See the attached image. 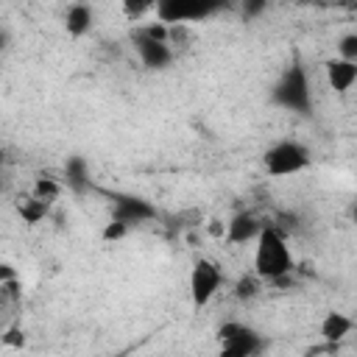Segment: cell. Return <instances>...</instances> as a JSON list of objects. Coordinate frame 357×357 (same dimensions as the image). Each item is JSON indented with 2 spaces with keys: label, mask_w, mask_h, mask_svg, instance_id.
<instances>
[{
  "label": "cell",
  "mask_w": 357,
  "mask_h": 357,
  "mask_svg": "<svg viewBox=\"0 0 357 357\" xmlns=\"http://www.w3.org/2000/svg\"><path fill=\"white\" fill-rule=\"evenodd\" d=\"M8 279H20V276H17V271H14V265H8V262H3V265H0V282H8Z\"/></svg>",
  "instance_id": "23"
},
{
  "label": "cell",
  "mask_w": 357,
  "mask_h": 357,
  "mask_svg": "<svg viewBox=\"0 0 357 357\" xmlns=\"http://www.w3.org/2000/svg\"><path fill=\"white\" fill-rule=\"evenodd\" d=\"M64 176H67V187L73 192H86L89 190V167L81 156H70L67 165H64Z\"/></svg>",
  "instance_id": "13"
},
{
  "label": "cell",
  "mask_w": 357,
  "mask_h": 357,
  "mask_svg": "<svg viewBox=\"0 0 357 357\" xmlns=\"http://www.w3.org/2000/svg\"><path fill=\"white\" fill-rule=\"evenodd\" d=\"M273 103H279L282 109L307 114L310 112V84H307V73L301 64H290V70H284V75L279 78V84L273 86Z\"/></svg>",
  "instance_id": "3"
},
{
  "label": "cell",
  "mask_w": 357,
  "mask_h": 357,
  "mask_svg": "<svg viewBox=\"0 0 357 357\" xmlns=\"http://www.w3.org/2000/svg\"><path fill=\"white\" fill-rule=\"evenodd\" d=\"M112 218L114 220H123L126 226H131V223H142V220L156 218V209L148 201H142V198H117Z\"/></svg>",
  "instance_id": "9"
},
{
  "label": "cell",
  "mask_w": 357,
  "mask_h": 357,
  "mask_svg": "<svg viewBox=\"0 0 357 357\" xmlns=\"http://www.w3.org/2000/svg\"><path fill=\"white\" fill-rule=\"evenodd\" d=\"M3 346H14V349H22L25 346V332L20 326H8L6 335H3Z\"/></svg>",
  "instance_id": "21"
},
{
  "label": "cell",
  "mask_w": 357,
  "mask_h": 357,
  "mask_svg": "<svg viewBox=\"0 0 357 357\" xmlns=\"http://www.w3.org/2000/svg\"><path fill=\"white\" fill-rule=\"evenodd\" d=\"M218 357H248L245 351H240L237 346H220V354Z\"/></svg>",
  "instance_id": "24"
},
{
  "label": "cell",
  "mask_w": 357,
  "mask_h": 357,
  "mask_svg": "<svg viewBox=\"0 0 357 357\" xmlns=\"http://www.w3.org/2000/svg\"><path fill=\"white\" fill-rule=\"evenodd\" d=\"M312 156L307 151V145L296 142V139H282L276 145H271L262 156V165L271 176H293L301 173L304 167H310Z\"/></svg>",
  "instance_id": "2"
},
{
  "label": "cell",
  "mask_w": 357,
  "mask_h": 357,
  "mask_svg": "<svg viewBox=\"0 0 357 357\" xmlns=\"http://www.w3.org/2000/svg\"><path fill=\"white\" fill-rule=\"evenodd\" d=\"M351 318L349 315H343V312H326L324 315V321H321V337L329 343V346H335V343H340L349 332H351Z\"/></svg>",
  "instance_id": "12"
},
{
  "label": "cell",
  "mask_w": 357,
  "mask_h": 357,
  "mask_svg": "<svg viewBox=\"0 0 357 357\" xmlns=\"http://www.w3.org/2000/svg\"><path fill=\"white\" fill-rule=\"evenodd\" d=\"M153 8H156V20L165 25H187L215 11V6H206V3H178V0H162Z\"/></svg>",
  "instance_id": "5"
},
{
  "label": "cell",
  "mask_w": 357,
  "mask_h": 357,
  "mask_svg": "<svg viewBox=\"0 0 357 357\" xmlns=\"http://www.w3.org/2000/svg\"><path fill=\"white\" fill-rule=\"evenodd\" d=\"M218 343L220 346H237L240 351H245L248 357H254L259 349H262V337L251 329V326H243L237 321H226L220 329H218Z\"/></svg>",
  "instance_id": "6"
},
{
  "label": "cell",
  "mask_w": 357,
  "mask_h": 357,
  "mask_svg": "<svg viewBox=\"0 0 357 357\" xmlns=\"http://www.w3.org/2000/svg\"><path fill=\"white\" fill-rule=\"evenodd\" d=\"M326 81L335 92H349L351 84L357 81V61H346V59H329L326 61Z\"/></svg>",
  "instance_id": "10"
},
{
  "label": "cell",
  "mask_w": 357,
  "mask_h": 357,
  "mask_svg": "<svg viewBox=\"0 0 357 357\" xmlns=\"http://www.w3.org/2000/svg\"><path fill=\"white\" fill-rule=\"evenodd\" d=\"M109 357H126V354H123V351H120V354H109Z\"/></svg>",
  "instance_id": "28"
},
{
  "label": "cell",
  "mask_w": 357,
  "mask_h": 357,
  "mask_svg": "<svg viewBox=\"0 0 357 357\" xmlns=\"http://www.w3.org/2000/svg\"><path fill=\"white\" fill-rule=\"evenodd\" d=\"M145 8H151V6H148V3H139V6H134V3H126V14H128V17H139Z\"/></svg>",
  "instance_id": "25"
},
{
  "label": "cell",
  "mask_w": 357,
  "mask_h": 357,
  "mask_svg": "<svg viewBox=\"0 0 357 357\" xmlns=\"http://www.w3.org/2000/svg\"><path fill=\"white\" fill-rule=\"evenodd\" d=\"M33 195L50 204V201H56V198L61 195V184H59L56 178H36V184H33Z\"/></svg>",
  "instance_id": "16"
},
{
  "label": "cell",
  "mask_w": 357,
  "mask_h": 357,
  "mask_svg": "<svg viewBox=\"0 0 357 357\" xmlns=\"http://www.w3.org/2000/svg\"><path fill=\"white\" fill-rule=\"evenodd\" d=\"M337 53H340V59H346V61H357V33H346V36L337 42Z\"/></svg>",
  "instance_id": "19"
},
{
  "label": "cell",
  "mask_w": 357,
  "mask_h": 357,
  "mask_svg": "<svg viewBox=\"0 0 357 357\" xmlns=\"http://www.w3.org/2000/svg\"><path fill=\"white\" fill-rule=\"evenodd\" d=\"M47 201H42V198H36V195H31V198H20V204H17V212L22 215V220L25 223H39L45 215H47Z\"/></svg>",
  "instance_id": "14"
},
{
  "label": "cell",
  "mask_w": 357,
  "mask_h": 357,
  "mask_svg": "<svg viewBox=\"0 0 357 357\" xmlns=\"http://www.w3.org/2000/svg\"><path fill=\"white\" fill-rule=\"evenodd\" d=\"M92 20H95V14H92V8H89L86 3H73V6L67 8V14H64V28H67L70 36L78 39V36L89 33Z\"/></svg>",
  "instance_id": "11"
},
{
  "label": "cell",
  "mask_w": 357,
  "mask_h": 357,
  "mask_svg": "<svg viewBox=\"0 0 357 357\" xmlns=\"http://www.w3.org/2000/svg\"><path fill=\"white\" fill-rule=\"evenodd\" d=\"M262 223L251 215V212H240V215H234L229 223H226V240L231 243V245H243V243H248V240H257L259 234H262Z\"/></svg>",
  "instance_id": "8"
},
{
  "label": "cell",
  "mask_w": 357,
  "mask_h": 357,
  "mask_svg": "<svg viewBox=\"0 0 357 357\" xmlns=\"http://www.w3.org/2000/svg\"><path fill=\"white\" fill-rule=\"evenodd\" d=\"M190 39V31H187V25H170V42H176V45H184Z\"/></svg>",
  "instance_id": "22"
},
{
  "label": "cell",
  "mask_w": 357,
  "mask_h": 357,
  "mask_svg": "<svg viewBox=\"0 0 357 357\" xmlns=\"http://www.w3.org/2000/svg\"><path fill=\"white\" fill-rule=\"evenodd\" d=\"M223 276H220V268L212 262V259H198L190 271V298H192V307H206L212 301V296L218 293Z\"/></svg>",
  "instance_id": "4"
},
{
  "label": "cell",
  "mask_w": 357,
  "mask_h": 357,
  "mask_svg": "<svg viewBox=\"0 0 357 357\" xmlns=\"http://www.w3.org/2000/svg\"><path fill=\"white\" fill-rule=\"evenodd\" d=\"M0 296H3V301H17V298H22V282H20V279L0 282Z\"/></svg>",
  "instance_id": "20"
},
{
  "label": "cell",
  "mask_w": 357,
  "mask_h": 357,
  "mask_svg": "<svg viewBox=\"0 0 357 357\" xmlns=\"http://www.w3.org/2000/svg\"><path fill=\"white\" fill-rule=\"evenodd\" d=\"M139 33L142 36H148V39H153V42H170V25H165V22H148L145 28H139Z\"/></svg>",
  "instance_id": "17"
},
{
  "label": "cell",
  "mask_w": 357,
  "mask_h": 357,
  "mask_svg": "<svg viewBox=\"0 0 357 357\" xmlns=\"http://www.w3.org/2000/svg\"><path fill=\"white\" fill-rule=\"evenodd\" d=\"M134 47H137L142 64L151 67V70H165V67L173 61V50H170V45H165V42H153V39L142 36L139 31H137V36H134Z\"/></svg>",
  "instance_id": "7"
},
{
  "label": "cell",
  "mask_w": 357,
  "mask_h": 357,
  "mask_svg": "<svg viewBox=\"0 0 357 357\" xmlns=\"http://www.w3.org/2000/svg\"><path fill=\"white\" fill-rule=\"evenodd\" d=\"M259 290H262V279H259L257 273H245V276H240L237 284H234V298H237V301H248V298L259 296Z\"/></svg>",
  "instance_id": "15"
},
{
  "label": "cell",
  "mask_w": 357,
  "mask_h": 357,
  "mask_svg": "<svg viewBox=\"0 0 357 357\" xmlns=\"http://www.w3.org/2000/svg\"><path fill=\"white\" fill-rule=\"evenodd\" d=\"M265 8V3H245V14H259Z\"/></svg>",
  "instance_id": "26"
},
{
  "label": "cell",
  "mask_w": 357,
  "mask_h": 357,
  "mask_svg": "<svg viewBox=\"0 0 357 357\" xmlns=\"http://www.w3.org/2000/svg\"><path fill=\"white\" fill-rule=\"evenodd\" d=\"M126 234H128V226H126L123 220H114V218H112V220L103 226L100 240H103V243H117V240H123Z\"/></svg>",
  "instance_id": "18"
},
{
  "label": "cell",
  "mask_w": 357,
  "mask_h": 357,
  "mask_svg": "<svg viewBox=\"0 0 357 357\" xmlns=\"http://www.w3.org/2000/svg\"><path fill=\"white\" fill-rule=\"evenodd\" d=\"M351 220H354V223H357V204H354V206H351Z\"/></svg>",
  "instance_id": "27"
},
{
  "label": "cell",
  "mask_w": 357,
  "mask_h": 357,
  "mask_svg": "<svg viewBox=\"0 0 357 357\" xmlns=\"http://www.w3.org/2000/svg\"><path fill=\"white\" fill-rule=\"evenodd\" d=\"M254 273L262 282H276L279 276L293 273V254L284 240V234L276 226H265L262 234L257 237V251H254Z\"/></svg>",
  "instance_id": "1"
}]
</instances>
